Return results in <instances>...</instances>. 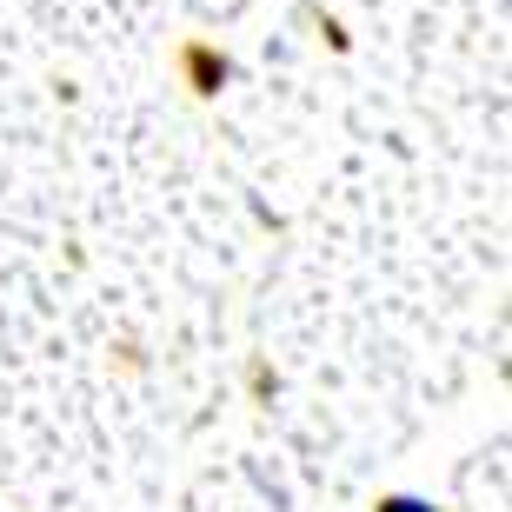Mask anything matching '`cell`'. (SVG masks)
Wrapping results in <instances>:
<instances>
[{
  "label": "cell",
  "mask_w": 512,
  "mask_h": 512,
  "mask_svg": "<svg viewBox=\"0 0 512 512\" xmlns=\"http://www.w3.org/2000/svg\"><path fill=\"white\" fill-rule=\"evenodd\" d=\"M380 512H433V506H426L419 493H386V499H380Z\"/></svg>",
  "instance_id": "6da1fadb"
}]
</instances>
